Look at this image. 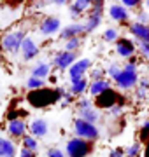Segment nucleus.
<instances>
[{
	"mask_svg": "<svg viewBox=\"0 0 149 157\" xmlns=\"http://www.w3.org/2000/svg\"><path fill=\"white\" fill-rule=\"evenodd\" d=\"M121 4H123V6H125L126 9H128V7H135V6L139 4V2H137V0H123Z\"/></svg>",
	"mask_w": 149,
	"mask_h": 157,
	"instance_id": "nucleus-34",
	"label": "nucleus"
},
{
	"mask_svg": "<svg viewBox=\"0 0 149 157\" xmlns=\"http://www.w3.org/2000/svg\"><path fill=\"white\" fill-rule=\"evenodd\" d=\"M49 72H51V65L49 63H46V61H37L34 65V68H32V77H35V78H44L49 75Z\"/></svg>",
	"mask_w": 149,
	"mask_h": 157,
	"instance_id": "nucleus-17",
	"label": "nucleus"
},
{
	"mask_svg": "<svg viewBox=\"0 0 149 157\" xmlns=\"http://www.w3.org/2000/svg\"><path fill=\"white\" fill-rule=\"evenodd\" d=\"M7 131H9V135L14 136V138H23L25 131H26V124H25V121H21V119H11L9 124H7Z\"/></svg>",
	"mask_w": 149,
	"mask_h": 157,
	"instance_id": "nucleus-12",
	"label": "nucleus"
},
{
	"mask_svg": "<svg viewBox=\"0 0 149 157\" xmlns=\"http://www.w3.org/2000/svg\"><path fill=\"white\" fill-rule=\"evenodd\" d=\"M90 143L86 140H81V138H72L67 141V155L69 157H86L90 154Z\"/></svg>",
	"mask_w": 149,
	"mask_h": 157,
	"instance_id": "nucleus-3",
	"label": "nucleus"
},
{
	"mask_svg": "<svg viewBox=\"0 0 149 157\" xmlns=\"http://www.w3.org/2000/svg\"><path fill=\"white\" fill-rule=\"evenodd\" d=\"M44 86H46V80H42V78H35V77H32V75H30L28 80H26V87L32 89V91H39V89H42Z\"/></svg>",
	"mask_w": 149,
	"mask_h": 157,
	"instance_id": "nucleus-22",
	"label": "nucleus"
},
{
	"mask_svg": "<svg viewBox=\"0 0 149 157\" xmlns=\"http://www.w3.org/2000/svg\"><path fill=\"white\" fill-rule=\"evenodd\" d=\"M116 52H118L121 58H132L133 52H135V45L126 39L118 40V42H116Z\"/></svg>",
	"mask_w": 149,
	"mask_h": 157,
	"instance_id": "nucleus-15",
	"label": "nucleus"
},
{
	"mask_svg": "<svg viewBox=\"0 0 149 157\" xmlns=\"http://www.w3.org/2000/svg\"><path fill=\"white\" fill-rule=\"evenodd\" d=\"M30 135L34 136V138H44L47 135V131H49V126H47V121L42 117H37L34 119L32 122H30Z\"/></svg>",
	"mask_w": 149,
	"mask_h": 157,
	"instance_id": "nucleus-9",
	"label": "nucleus"
},
{
	"mask_svg": "<svg viewBox=\"0 0 149 157\" xmlns=\"http://www.w3.org/2000/svg\"><path fill=\"white\" fill-rule=\"evenodd\" d=\"M91 6H93V2H90V0H75V2H72L69 6L70 16L74 17V19H77V17L81 16V12L91 9Z\"/></svg>",
	"mask_w": 149,
	"mask_h": 157,
	"instance_id": "nucleus-14",
	"label": "nucleus"
},
{
	"mask_svg": "<svg viewBox=\"0 0 149 157\" xmlns=\"http://www.w3.org/2000/svg\"><path fill=\"white\" fill-rule=\"evenodd\" d=\"M91 77H93V82H97V80H103V72L100 70V68H95L91 73Z\"/></svg>",
	"mask_w": 149,
	"mask_h": 157,
	"instance_id": "nucleus-31",
	"label": "nucleus"
},
{
	"mask_svg": "<svg viewBox=\"0 0 149 157\" xmlns=\"http://www.w3.org/2000/svg\"><path fill=\"white\" fill-rule=\"evenodd\" d=\"M121 70H123V68H119L118 65H111V67L107 68V75H109L111 78H114V80H116V77L121 73Z\"/></svg>",
	"mask_w": 149,
	"mask_h": 157,
	"instance_id": "nucleus-27",
	"label": "nucleus"
},
{
	"mask_svg": "<svg viewBox=\"0 0 149 157\" xmlns=\"http://www.w3.org/2000/svg\"><path fill=\"white\" fill-rule=\"evenodd\" d=\"M79 45H81L79 37L70 39V40H67V42H65V51H67V52H75V51L79 49Z\"/></svg>",
	"mask_w": 149,
	"mask_h": 157,
	"instance_id": "nucleus-24",
	"label": "nucleus"
},
{
	"mask_svg": "<svg viewBox=\"0 0 149 157\" xmlns=\"http://www.w3.org/2000/svg\"><path fill=\"white\" fill-rule=\"evenodd\" d=\"M116 86L119 87V89H132L133 86L139 82V75L137 72H130V70H121V73L116 77Z\"/></svg>",
	"mask_w": 149,
	"mask_h": 157,
	"instance_id": "nucleus-5",
	"label": "nucleus"
},
{
	"mask_svg": "<svg viewBox=\"0 0 149 157\" xmlns=\"http://www.w3.org/2000/svg\"><path fill=\"white\" fill-rule=\"evenodd\" d=\"M146 91H147V89H144V87H139V91H137V98H144V96H146Z\"/></svg>",
	"mask_w": 149,
	"mask_h": 157,
	"instance_id": "nucleus-37",
	"label": "nucleus"
},
{
	"mask_svg": "<svg viewBox=\"0 0 149 157\" xmlns=\"http://www.w3.org/2000/svg\"><path fill=\"white\" fill-rule=\"evenodd\" d=\"M109 16L114 21H126L128 19V11L123 4H112L109 6Z\"/></svg>",
	"mask_w": 149,
	"mask_h": 157,
	"instance_id": "nucleus-16",
	"label": "nucleus"
},
{
	"mask_svg": "<svg viewBox=\"0 0 149 157\" xmlns=\"http://www.w3.org/2000/svg\"><path fill=\"white\" fill-rule=\"evenodd\" d=\"M23 147L28 148V150H32V152H35L39 148V141H37V138H34L32 135H25L23 136Z\"/></svg>",
	"mask_w": 149,
	"mask_h": 157,
	"instance_id": "nucleus-23",
	"label": "nucleus"
},
{
	"mask_svg": "<svg viewBox=\"0 0 149 157\" xmlns=\"http://www.w3.org/2000/svg\"><path fill=\"white\" fill-rule=\"evenodd\" d=\"M19 157H35V154L32 150H28V148H21V152H19Z\"/></svg>",
	"mask_w": 149,
	"mask_h": 157,
	"instance_id": "nucleus-32",
	"label": "nucleus"
},
{
	"mask_svg": "<svg viewBox=\"0 0 149 157\" xmlns=\"http://www.w3.org/2000/svg\"><path fill=\"white\" fill-rule=\"evenodd\" d=\"M16 155V145L7 138H0V157H14Z\"/></svg>",
	"mask_w": 149,
	"mask_h": 157,
	"instance_id": "nucleus-18",
	"label": "nucleus"
},
{
	"mask_svg": "<svg viewBox=\"0 0 149 157\" xmlns=\"http://www.w3.org/2000/svg\"><path fill=\"white\" fill-rule=\"evenodd\" d=\"M139 51H140V54H142V56H146L149 59V44L140 42V44H139Z\"/></svg>",
	"mask_w": 149,
	"mask_h": 157,
	"instance_id": "nucleus-29",
	"label": "nucleus"
},
{
	"mask_svg": "<svg viewBox=\"0 0 149 157\" xmlns=\"http://www.w3.org/2000/svg\"><path fill=\"white\" fill-rule=\"evenodd\" d=\"M111 89V84L103 78V80H97V82H91V86H90V93H91V96H100L103 94V93H107V91Z\"/></svg>",
	"mask_w": 149,
	"mask_h": 157,
	"instance_id": "nucleus-19",
	"label": "nucleus"
},
{
	"mask_svg": "<svg viewBox=\"0 0 149 157\" xmlns=\"http://www.w3.org/2000/svg\"><path fill=\"white\" fill-rule=\"evenodd\" d=\"M123 68H125V70H130V72H137V65H135L133 61L132 63H126Z\"/></svg>",
	"mask_w": 149,
	"mask_h": 157,
	"instance_id": "nucleus-35",
	"label": "nucleus"
},
{
	"mask_svg": "<svg viewBox=\"0 0 149 157\" xmlns=\"http://www.w3.org/2000/svg\"><path fill=\"white\" fill-rule=\"evenodd\" d=\"M21 54H23L25 61H30V59H34V58L39 54V45L35 44L34 39H30V37L25 39L23 47H21Z\"/></svg>",
	"mask_w": 149,
	"mask_h": 157,
	"instance_id": "nucleus-11",
	"label": "nucleus"
},
{
	"mask_svg": "<svg viewBox=\"0 0 149 157\" xmlns=\"http://www.w3.org/2000/svg\"><path fill=\"white\" fill-rule=\"evenodd\" d=\"M102 12H103V2H93L91 6V14L86 17V23H84V26H86V33H91L95 32L100 21H102Z\"/></svg>",
	"mask_w": 149,
	"mask_h": 157,
	"instance_id": "nucleus-4",
	"label": "nucleus"
},
{
	"mask_svg": "<svg viewBox=\"0 0 149 157\" xmlns=\"http://www.w3.org/2000/svg\"><path fill=\"white\" fill-rule=\"evenodd\" d=\"M53 4H54V6H65L67 2H63V0H56V2H53Z\"/></svg>",
	"mask_w": 149,
	"mask_h": 157,
	"instance_id": "nucleus-38",
	"label": "nucleus"
},
{
	"mask_svg": "<svg viewBox=\"0 0 149 157\" xmlns=\"http://www.w3.org/2000/svg\"><path fill=\"white\" fill-rule=\"evenodd\" d=\"M109 157H123V152H121V150H111L109 152Z\"/></svg>",
	"mask_w": 149,
	"mask_h": 157,
	"instance_id": "nucleus-36",
	"label": "nucleus"
},
{
	"mask_svg": "<svg viewBox=\"0 0 149 157\" xmlns=\"http://www.w3.org/2000/svg\"><path fill=\"white\" fill-rule=\"evenodd\" d=\"M75 63V52H67V51H62L60 54L53 58V65L60 70H67Z\"/></svg>",
	"mask_w": 149,
	"mask_h": 157,
	"instance_id": "nucleus-8",
	"label": "nucleus"
},
{
	"mask_svg": "<svg viewBox=\"0 0 149 157\" xmlns=\"http://www.w3.org/2000/svg\"><path fill=\"white\" fill-rule=\"evenodd\" d=\"M47 157H65V154L60 148H49L47 150Z\"/></svg>",
	"mask_w": 149,
	"mask_h": 157,
	"instance_id": "nucleus-30",
	"label": "nucleus"
},
{
	"mask_svg": "<svg viewBox=\"0 0 149 157\" xmlns=\"http://www.w3.org/2000/svg\"><path fill=\"white\" fill-rule=\"evenodd\" d=\"M121 110H123V108H121L119 105H114V107H112V108H109V112L112 113L114 117H118V115H119V113H121Z\"/></svg>",
	"mask_w": 149,
	"mask_h": 157,
	"instance_id": "nucleus-33",
	"label": "nucleus"
},
{
	"mask_svg": "<svg viewBox=\"0 0 149 157\" xmlns=\"http://www.w3.org/2000/svg\"><path fill=\"white\" fill-rule=\"evenodd\" d=\"M86 87H88V80H86V77H83V78H79V80H74V82H70V93L72 94H83L84 91H86Z\"/></svg>",
	"mask_w": 149,
	"mask_h": 157,
	"instance_id": "nucleus-21",
	"label": "nucleus"
},
{
	"mask_svg": "<svg viewBox=\"0 0 149 157\" xmlns=\"http://www.w3.org/2000/svg\"><path fill=\"white\" fill-rule=\"evenodd\" d=\"M140 154V143H133V145L128 147V150H126V155L128 157H137Z\"/></svg>",
	"mask_w": 149,
	"mask_h": 157,
	"instance_id": "nucleus-26",
	"label": "nucleus"
},
{
	"mask_svg": "<svg viewBox=\"0 0 149 157\" xmlns=\"http://www.w3.org/2000/svg\"><path fill=\"white\" fill-rule=\"evenodd\" d=\"M88 108H93V103L88 98H83L79 101V110H88Z\"/></svg>",
	"mask_w": 149,
	"mask_h": 157,
	"instance_id": "nucleus-28",
	"label": "nucleus"
},
{
	"mask_svg": "<svg viewBox=\"0 0 149 157\" xmlns=\"http://www.w3.org/2000/svg\"><path fill=\"white\" fill-rule=\"evenodd\" d=\"M25 32L23 30H12V32H7L4 37H2V47L6 52H18V51H21L23 47V42H25Z\"/></svg>",
	"mask_w": 149,
	"mask_h": 157,
	"instance_id": "nucleus-1",
	"label": "nucleus"
},
{
	"mask_svg": "<svg viewBox=\"0 0 149 157\" xmlns=\"http://www.w3.org/2000/svg\"><path fill=\"white\" fill-rule=\"evenodd\" d=\"M146 7H147V11H149V0H147V2H146Z\"/></svg>",
	"mask_w": 149,
	"mask_h": 157,
	"instance_id": "nucleus-40",
	"label": "nucleus"
},
{
	"mask_svg": "<svg viewBox=\"0 0 149 157\" xmlns=\"http://www.w3.org/2000/svg\"><path fill=\"white\" fill-rule=\"evenodd\" d=\"M81 33H86V26H84V23H74V25H69L67 28H63V32L60 33L65 42L70 39H75V37H79Z\"/></svg>",
	"mask_w": 149,
	"mask_h": 157,
	"instance_id": "nucleus-10",
	"label": "nucleus"
},
{
	"mask_svg": "<svg viewBox=\"0 0 149 157\" xmlns=\"http://www.w3.org/2000/svg\"><path fill=\"white\" fill-rule=\"evenodd\" d=\"M74 131H75V136L81 138V140H97L98 138V128L95 124H90L83 119H77L74 122Z\"/></svg>",
	"mask_w": 149,
	"mask_h": 157,
	"instance_id": "nucleus-2",
	"label": "nucleus"
},
{
	"mask_svg": "<svg viewBox=\"0 0 149 157\" xmlns=\"http://www.w3.org/2000/svg\"><path fill=\"white\" fill-rule=\"evenodd\" d=\"M79 119H83V121H86V122L95 124V126H97V122L100 121V113H98V110H97V108H88V110H79Z\"/></svg>",
	"mask_w": 149,
	"mask_h": 157,
	"instance_id": "nucleus-20",
	"label": "nucleus"
},
{
	"mask_svg": "<svg viewBox=\"0 0 149 157\" xmlns=\"http://www.w3.org/2000/svg\"><path fill=\"white\" fill-rule=\"evenodd\" d=\"M103 40H107V42H112V40H118V32L114 28H107L103 32Z\"/></svg>",
	"mask_w": 149,
	"mask_h": 157,
	"instance_id": "nucleus-25",
	"label": "nucleus"
},
{
	"mask_svg": "<svg viewBox=\"0 0 149 157\" xmlns=\"http://www.w3.org/2000/svg\"><path fill=\"white\" fill-rule=\"evenodd\" d=\"M142 128H144V131H149V121H146V122H144Z\"/></svg>",
	"mask_w": 149,
	"mask_h": 157,
	"instance_id": "nucleus-39",
	"label": "nucleus"
},
{
	"mask_svg": "<svg viewBox=\"0 0 149 157\" xmlns=\"http://www.w3.org/2000/svg\"><path fill=\"white\" fill-rule=\"evenodd\" d=\"M60 26H62L60 19L49 16V17H44V19H42V23H40V26H39V32H40V35L49 37V35L60 32Z\"/></svg>",
	"mask_w": 149,
	"mask_h": 157,
	"instance_id": "nucleus-7",
	"label": "nucleus"
},
{
	"mask_svg": "<svg viewBox=\"0 0 149 157\" xmlns=\"http://www.w3.org/2000/svg\"><path fill=\"white\" fill-rule=\"evenodd\" d=\"M130 32H132V35L137 40L149 44V25H142V23L135 21L132 26H130Z\"/></svg>",
	"mask_w": 149,
	"mask_h": 157,
	"instance_id": "nucleus-13",
	"label": "nucleus"
},
{
	"mask_svg": "<svg viewBox=\"0 0 149 157\" xmlns=\"http://www.w3.org/2000/svg\"><path fill=\"white\" fill-rule=\"evenodd\" d=\"M91 67V61L86 59V58H83V59H77V61L69 68V78L70 82H74V80H79V78L84 77V73L88 72V68Z\"/></svg>",
	"mask_w": 149,
	"mask_h": 157,
	"instance_id": "nucleus-6",
	"label": "nucleus"
}]
</instances>
